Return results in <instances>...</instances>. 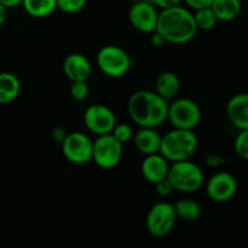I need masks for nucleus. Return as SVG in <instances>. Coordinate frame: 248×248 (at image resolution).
<instances>
[{
  "instance_id": "obj_1",
  "label": "nucleus",
  "mask_w": 248,
  "mask_h": 248,
  "mask_svg": "<svg viewBox=\"0 0 248 248\" xmlns=\"http://www.w3.org/2000/svg\"><path fill=\"white\" fill-rule=\"evenodd\" d=\"M169 101L155 91L140 90L130 96L127 113L140 127H157L167 120Z\"/></svg>"
},
{
  "instance_id": "obj_24",
  "label": "nucleus",
  "mask_w": 248,
  "mask_h": 248,
  "mask_svg": "<svg viewBox=\"0 0 248 248\" xmlns=\"http://www.w3.org/2000/svg\"><path fill=\"white\" fill-rule=\"evenodd\" d=\"M87 0H56V6L64 14H77L84 10Z\"/></svg>"
},
{
  "instance_id": "obj_7",
  "label": "nucleus",
  "mask_w": 248,
  "mask_h": 248,
  "mask_svg": "<svg viewBox=\"0 0 248 248\" xmlns=\"http://www.w3.org/2000/svg\"><path fill=\"white\" fill-rule=\"evenodd\" d=\"M124 154V144L111 133L97 136L92 142V159L99 169L111 170L120 164Z\"/></svg>"
},
{
  "instance_id": "obj_31",
  "label": "nucleus",
  "mask_w": 248,
  "mask_h": 248,
  "mask_svg": "<svg viewBox=\"0 0 248 248\" xmlns=\"http://www.w3.org/2000/svg\"><path fill=\"white\" fill-rule=\"evenodd\" d=\"M67 135H68L67 130H65L64 127H61V126L55 127L52 130V132H51V137H52V140H56L57 143H60V144L63 142V140H64Z\"/></svg>"
},
{
  "instance_id": "obj_21",
  "label": "nucleus",
  "mask_w": 248,
  "mask_h": 248,
  "mask_svg": "<svg viewBox=\"0 0 248 248\" xmlns=\"http://www.w3.org/2000/svg\"><path fill=\"white\" fill-rule=\"evenodd\" d=\"M21 5L24 11L34 18H45L57 9L56 0H22Z\"/></svg>"
},
{
  "instance_id": "obj_33",
  "label": "nucleus",
  "mask_w": 248,
  "mask_h": 248,
  "mask_svg": "<svg viewBox=\"0 0 248 248\" xmlns=\"http://www.w3.org/2000/svg\"><path fill=\"white\" fill-rule=\"evenodd\" d=\"M0 4L4 5L7 9H12L22 4V0H0Z\"/></svg>"
},
{
  "instance_id": "obj_17",
  "label": "nucleus",
  "mask_w": 248,
  "mask_h": 248,
  "mask_svg": "<svg viewBox=\"0 0 248 248\" xmlns=\"http://www.w3.org/2000/svg\"><path fill=\"white\" fill-rule=\"evenodd\" d=\"M179 91H181V79L176 73L165 70L157 75L155 80V92L162 98L166 101H172L178 96Z\"/></svg>"
},
{
  "instance_id": "obj_18",
  "label": "nucleus",
  "mask_w": 248,
  "mask_h": 248,
  "mask_svg": "<svg viewBox=\"0 0 248 248\" xmlns=\"http://www.w3.org/2000/svg\"><path fill=\"white\" fill-rule=\"evenodd\" d=\"M21 82L15 74L10 72L0 73V104H9L18 97Z\"/></svg>"
},
{
  "instance_id": "obj_23",
  "label": "nucleus",
  "mask_w": 248,
  "mask_h": 248,
  "mask_svg": "<svg viewBox=\"0 0 248 248\" xmlns=\"http://www.w3.org/2000/svg\"><path fill=\"white\" fill-rule=\"evenodd\" d=\"M110 133L114 136V138H115L116 140H119V142L121 143V144H126V143H128L132 140L135 131H133L132 126L128 125V124L116 123Z\"/></svg>"
},
{
  "instance_id": "obj_32",
  "label": "nucleus",
  "mask_w": 248,
  "mask_h": 248,
  "mask_svg": "<svg viewBox=\"0 0 248 248\" xmlns=\"http://www.w3.org/2000/svg\"><path fill=\"white\" fill-rule=\"evenodd\" d=\"M206 162H207L208 166H212V167H219L224 164V160L219 156H215V155H210L207 156L206 159Z\"/></svg>"
},
{
  "instance_id": "obj_2",
  "label": "nucleus",
  "mask_w": 248,
  "mask_h": 248,
  "mask_svg": "<svg viewBox=\"0 0 248 248\" xmlns=\"http://www.w3.org/2000/svg\"><path fill=\"white\" fill-rule=\"evenodd\" d=\"M155 31H159L167 43L183 45L195 38L199 29L190 9L177 5L159 12Z\"/></svg>"
},
{
  "instance_id": "obj_11",
  "label": "nucleus",
  "mask_w": 248,
  "mask_h": 248,
  "mask_svg": "<svg viewBox=\"0 0 248 248\" xmlns=\"http://www.w3.org/2000/svg\"><path fill=\"white\" fill-rule=\"evenodd\" d=\"M236 191V178L229 172H217L212 174L206 183V194L213 202H228L234 198Z\"/></svg>"
},
{
  "instance_id": "obj_26",
  "label": "nucleus",
  "mask_w": 248,
  "mask_h": 248,
  "mask_svg": "<svg viewBox=\"0 0 248 248\" xmlns=\"http://www.w3.org/2000/svg\"><path fill=\"white\" fill-rule=\"evenodd\" d=\"M69 93L74 101H85L90 94V87L87 85V81H73L70 85Z\"/></svg>"
},
{
  "instance_id": "obj_6",
  "label": "nucleus",
  "mask_w": 248,
  "mask_h": 248,
  "mask_svg": "<svg viewBox=\"0 0 248 248\" xmlns=\"http://www.w3.org/2000/svg\"><path fill=\"white\" fill-rule=\"evenodd\" d=\"M202 119V111L199 104L190 98L172 99L169 103L167 120L173 128L194 130L198 127Z\"/></svg>"
},
{
  "instance_id": "obj_22",
  "label": "nucleus",
  "mask_w": 248,
  "mask_h": 248,
  "mask_svg": "<svg viewBox=\"0 0 248 248\" xmlns=\"http://www.w3.org/2000/svg\"><path fill=\"white\" fill-rule=\"evenodd\" d=\"M194 19H195L196 27L200 31H211L219 22L217 16L215 15V12H213V10L211 9V6L195 10V12H194Z\"/></svg>"
},
{
  "instance_id": "obj_29",
  "label": "nucleus",
  "mask_w": 248,
  "mask_h": 248,
  "mask_svg": "<svg viewBox=\"0 0 248 248\" xmlns=\"http://www.w3.org/2000/svg\"><path fill=\"white\" fill-rule=\"evenodd\" d=\"M153 4L155 5L159 9H167V7L177 6V5H181L183 2V0H150Z\"/></svg>"
},
{
  "instance_id": "obj_19",
  "label": "nucleus",
  "mask_w": 248,
  "mask_h": 248,
  "mask_svg": "<svg viewBox=\"0 0 248 248\" xmlns=\"http://www.w3.org/2000/svg\"><path fill=\"white\" fill-rule=\"evenodd\" d=\"M211 9L217 16L218 21L230 22L240 16L242 4L241 0H213Z\"/></svg>"
},
{
  "instance_id": "obj_13",
  "label": "nucleus",
  "mask_w": 248,
  "mask_h": 248,
  "mask_svg": "<svg viewBox=\"0 0 248 248\" xmlns=\"http://www.w3.org/2000/svg\"><path fill=\"white\" fill-rule=\"evenodd\" d=\"M63 72L70 81H87L92 73L89 58L80 52L69 53L63 61Z\"/></svg>"
},
{
  "instance_id": "obj_4",
  "label": "nucleus",
  "mask_w": 248,
  "mask_h": 248,
  "mask_svg": "<svg viewBox=\"0 0 248 248\" xmlns=\"http://www.w3.org/2000/svg\"><path fill=\"white\" fill-rule=\"evenodd\" d=\"M167 179L173 190L179 193L190 194L198 191L205 183V174L202 169L190 159L170 162Z\"/></svg>"
},
{
  "instance_id": "obj_16",
  "label": "nucleus",
  "mask_w": 248,
  "mask_h": 248,
  "mask_svg": "<svg viewBox=\"0 0 248 248\" xmlns=\"http://www.w3.org/2000/svg\"><path fill=\"white\" fill-rule=\"evenodd\" d=\"M133 144L137 152L142 155H150L159 153L161 135L156 127H140L133 133Z\"/></svg>"
},
{
  "instance_id": "obj_20",
  "label": "nucleus",
  "mask_w": 248,
  "mask_h": 248,
  "mask_svg": "<svg viewBox=\"0 0 248 248\" xmlns=\"http://www.w3.org/2000/svg\"><path fill=\"white\" fill-rule=\"evenodd\" d=\"M174 212L177 219L183 222H195L201 216V206L198 201L190 198L179 199L176 203H173Z\"/></svg>"
},
{
  "instance_id": "obj_30",
  "label": "nucleus",
  "mask_w": 248,
  "mask_h": 248,
  "mask_svg": "<svg viewBox=\"0 0 248 248\" xmlns=\"http://www.w3.org/2000/svg\"><path fill=\"white\" fill-rule=\"evenodd\" d=\"M150 34H152V35H150V43H152V45L154 46V47H162V46H165V44H167L166 39H165L159 31H154Z\"/></svg>"
},
{
  "instance_id": "obj_28",
  "label": "nucleus",
  "mask_w": 248,
  "mask_h": 248,
  "mask_svg": "<svg viewBox=\"0 0 248 248\" xmlns=\"http://www.w3.org/2000/svg\"><path fill=\"white\" fill-rule=\"evenodd\" d=\"M188 9L191 10H199L203 9V7H210L213 0H183Z\"/></svg>"
},
{
  "instance_id": "obj_34",
  "label": "nucleus",
  "mask_w": 248,
  "mask_h": 248,
  "mask_svg": "<svg viewBox=\"0 0 248 248\" xmlns=\"http://www.w3.org/2000/svg\"><path fill=\"white\" fill-rule=\"evenodd\" d=\"M7 18V7H5L4 5L0 4V27L4 26V23L6 22Z\"/></svg>"
},
{
  "instance_id": "obj_8",
  "label": "nucleus",
  "mask_w": 248,
  "mask_h": 248,
  "mask_svg": "<svg viewBox=\"0 0 248 248\" xmlns=\"http://www.w3.org/2000/svg\"><path fill=\"white\" fill-rule=\"evenodd\" d=\"M176 222L173 203L161 201L149 208L145 218V228L153 236L164 237L173 230Z\"/></svg>"
},
{
  "instance_id": "obj_9",
  "label": "nucleus",
  "mask_w": 248,
  "mask_h": 248,
  "mask_svg": "<svg viewBox=\"0 0 248 248\" xmlns=\"http://www.w3.org/2000/svg\"><path fill=\"white\" fill-rule=\"evenodd\" d=\"M92 142L86 133L80 131L68 133L61 143L63 155L74 165L87 164L92 159Z\"/></svg>"
},
{
  "instance_id": "obj_5",
  "label": "nucleus",
  "mask_w": 248,
  "mask_h": 248,
  "mask_svg": "<svg viewBox=\"0 0 248 248\" xmlns=\"http://www.w3.org/2000/svg\"><path fill=\"white\" fill-rule=\"evenodd\" d=\"M97 67L109 78H121L132 68V58L118 45H106L99 48L96 56Z\"/></svg>"
},
{
  "instance_id": "obj_25",
  "label": "nucleus",
  "mask_w": 248,
  "mask_h": 248,
  "mask_svg": "<svg viewBox=\"0 0 248 248\" xmlns=\"http://www.w3.org/2000/svg\"><path fill=\"white\" fill-rule=\"evenodd\" d=\"M234 150L242 160L248 159V130H240L234 140Z\"/></svg>"
},
{
  "instance_id": "obj_3",
  "label": "nucleus",
  "mask_w": 248,
  "mask_h": 248,
  "mask_svg": "<svg viewBox=\"0 0 248 248\" xmlns=\"http://www.w3.org/2000/svg\"><path fill=\"white\" fill-rule=\"evenodd\" d=\"M199 140L194 130L173 128L161 136L159 153L169 162L190 159L196 152Z\"/></svg>"
},
{
  "instance_id": "obj_15",
  "label": "nucleus",
  "mask_w": 248,
  "mask_h": 248,
  "mask_svg": "<svg viewBox=\"0 0 248 248\" xmlns=\"http://www.w3.org/2000/svg\"><path fill=\"white\" fill-rule=\"evenodd\" d=\"M227 115L237 130H248V96L236 93L227 104Z\"/></svg>"
},
{
  "instance_id": "obj_10",
  "label": "nucleus",
  "mask_w": 248,
  "mask_h": 248,
  "mask_svg": "<svg viewBox=\"0 0 248 248\" xmlns=\"http://www.w3.org/2000/svg\"><path fill=\"white\" fill-rule=\"evenodd\" d=\"M85 127L96 136L107 135L113 131L116 124V116L109 107L104 104H92L84 111Z\"/></svg>"
},
{
  "instance_id": "obj_12",
  "label": "nucleus",
  "mask_w": 248,
  "mask_h": 248,
  "mask_svg": "<svg viewBox=\"0 0 248 248\" xmlns=\"http://www.w3.org/2000/svg\"><path fill=\"white\" fill-rule=\"evenodd\" d=\"M156 6L152 1L140 0L132 4L128 10V21L131 26L140 33L150 34L156 29L157 24Z\"/></svg>"
},
{
  "instance_id": "obj_14",
  "label": "nucleus",
  "mask_w": 248,
  "mask_h": 248,
  "mask_svg": "<svg viewBox=\"0 0 248 248\" xmlns=\"http://www.w3.org/2000/svg\"><path fill=\"white\" fill-rule=\"evenodd\" d=\"M170 162L160 153L145 155L140 165L142 176L150 184H156L157 182L167 178Z\"/></svg>"
},
{
  "instance_id": "obj_27",
  "label": "nucleus",
  "mask_w": 248,
  "mask_h": 248,
  "mask_svg": "<svg viewBox=\"0 0 248 248\" xmlns=\"http://www.w3.org/2000/svg\"><path fill=\"white\" fill-rule=\"evenodd\" d=\"M154 186H155V190H156L157 195L162 196V198H166V196L171 195V194L174 191L173 188H172L171 183H170L167 178L157 182V183L154 184Z\"/></svg>"
}]
</instances>
